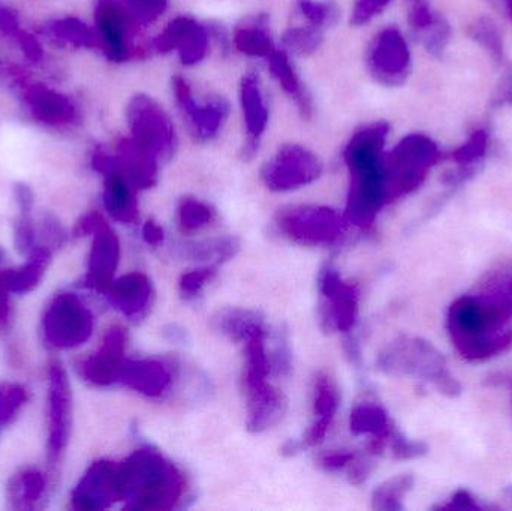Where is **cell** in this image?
Listing matches in <instances>:
<instances>
[{
  "mask_svg": "<svg viewBox=\"0 0 512 511\" xmlns=\"http://www.w3.org/2000/svg\"><path fill=\"white\" fill-rule=\"evenodd\" d=\"M72 426V392L68 375L59 362L48 371V441L47 462L56 470L69 443Z\"/></svg>",
  "mask_w": 512,
  "mask_h": 511,
  "instance_id": "ba28073f",
  "label": "cell"
},
{
  "mask_svg": "<svg viewBox=\"0 0 512 511\" xmlns=\"http://www.w3.org/2000/svg\"><path fill=\"white\" fill-rule=\"evenodd\" d=\"M216 275V267H200L185 273L180 279V291L185 297H194L212 281Z\"/></svg>",
  "mask_w": 512,
  "mask_h": 511,
  "instance_id": "7dc6e473",
  "label": "cell"
},
{
  "mask_svg": "<svg viewBox=\"0 0 512 511\" xmlns=\"http://www.w3.org/2000/svg\"><path fill=\"white\" fill-rule=\"evenodd\" d=\"M27 402V392L20 384H0V432L17 419Z\"/></svg>",
  "mask_w": 512,
  "mask_h": 511,
  "instance_id": "ab89813d",
  "label": "cell"
},
{
  "mask_svg": "<svg viewBox=\"0 0 512 511\" xmlns=\"http://www.w3.org/2000/svg\"><path fill=\"white\" fill-rule=\"evenodd\" d=\"M477 296L512 321V270L490 278Z\"/></svg>",
  "mask_w": 512,
  "mask_h": 511,
  "instance_id": "d590c367",
  "label": "cell"
},
{
  "mask_svg": "<svg viewBox=\"0 0 512 511\" xmlns=\"http://www.w3.org/2000/svg\"><path fill=\"white\" fill-rule=\"evenodd\" d=\"M412 57L408 42L396 27L381 30L367 53L370 74L382 86H402L411 74Z\"/></svg>",
  "mask_w": 512,
  "mask_h": 511,
  "instance_id": "7c38bea8",
  "label": "cell"
},
{
  "mask_svg": "<svg viewBox=\"0 0 512 511\" xmlns=\"http://www.w3.org/2000/svg\"><path fill=\"white\" fill-rule=\"evenodd\" d=\"M248 398V426L249 432L261 434L273 428L285 416L286 399L276 387L267 386L246 393Z\"/></svg>",
  "mask_w": 512,
  "mask_h": 511,
  "instance_id": "d4e9b609",
  "label": "cell"
},
{
  "mask_svg": "<svg viewBox=\"0 0 512 511\" xmlns=\"http://www.w3.org/2000/svg\"><path fill=\"white\" fill-rule=\"evenodd\" d=\"M355 458V453H331V455L324 456L321 459V467L324 468L325 471H340L348 468V465L351 464L352 459Z\"/></svg>",
  "mask_w": 512,
  "mask_h": 511,
  "instance_id": "db71d44e",
  "label": "cell"
},
{
  "mask_svg": "<svg viewBox=\"0 0 512 511\" xmlns=\"http://www.w3.org/2000/svg\"><path fill=\"white\" fill-rule=\"evenodd\" d=\"M240 104H242L243 117H245L246 138L245 146H243V159L249 161L254 158L258 152L259 143H261L262 135L268 125L267 102H265L264 93H262L261 81L258 74L248 72L242 78L240 83Z\"/></svg>",
  "mask_w": 512,
  "mask_h": 511,
  "instance_id": "ac0fdd59",
  "label": "cell"
},
{
  "mask_svg": "<svg viewBox=\"0 0 512 511\" xmlns=\"http://www.w3.org/2000/svg\"><path fill=\"white\" fill-rule=\"evenodd\" d=\"M93 326L92 312L72 293L57 294L42 320L45 342L57 350L80 347L89 341Z\"/></svg>",
  "mask_w": 512,
  "mask_h": 511,
  "instance_id": "52a82bcc",
  "label": "cell"
},
{
  "mask_svg": "<svg viewBox=\"0 0 512 511\" xmlns=\"http://www.w3.org/2000/svg\"><path fill=\"white\" fill-rule=\"evenodd\" d=\"M469 35L489 53L496 63L504 62V39L492 18L481 17L475 20L469 27Z\"/></svg>",
  "mask_w": 512,
  "mask_h": 511,
  "instance_id": "f35d334b",
  "label": "cell"
},
{
  "mask_svg": "<svg viewBox=\"0 0 512 511\" xmlns=\"http://www.w3.org/2000/svg\"><path fill=\"white\" fill-rule=\"evenodd\" d=\"M170 0H126L132 20L138 24H150L158 20Z\"/></svg>",
  "mask_w": 512,
  "mask_h": 511,
  "instance_id": "7bdbcfd3",
  "label": "cell"
},
{
  "mask_svg": "<svg viewBox=\"0 0 512 511\" xmlns=\"http://www.w3.org/2000/svg\"><path fill=\"white\" fill-rule=\"evenodd\" d=\"M390 447L393 450L394 458L397 459H417L429 452V447L423 441L408 440L399 431H394V434L391 435Z\"/></svg>",
  "mask_w": 512,
  "mask_h": 511,
  "instance_id": "f6af8a7d",
  "label": "cell"
},
{
  "mask_svg": "<svg viewBox=\"0 0 512 511\" xmlns=\"http://www.w3.org/2000/svg\"><path fill=\"white\" fill-rule=\"evenodd\" d=\"M321 174V159L300 144L280 147L261 171L262 182L273 192L294 191L315 182Z\"/></svg>",
  "mask_w": 512,
  "mask_h": 511,
  "instance_id": "9c48e42d",
  "label": "cell"
},
{
  "mask_svg": "<svg viewBox=\"0 0 512 511\" xmlns=\"http://www.w3.org/2000/svg\"><path fill=\"white\" fill-rule=\"evenodd\" d=\"M492 107H512V69L499 81L492 96Z\"/></svg>",
  "mask_w": 512,
  "mask_h": 511,
  "instance_id": "f5cc1de1",
  "label": "cell"
},
{
  "mask_svg": "<svg viewBox=\"0 0 512 511\" xmlns=\"http://www.w3.org/2000/svg\"><path fill=\"white\" fill-rule=\"evenodd\" d=\"M132 141L153 158L162 161L174 155L176 129L167 111L149 95H135L128 107Z\"/></svg>",
  "mask_w": 512,
  "mask_h": 511,
  "instance_id": "5b68a950",
  "label": "cell"
},
{
  "mask_svg": "<svg viewBox=\"0 0 512 511\" xmlns=\"http://www.w3.org/2000/svg\"><path fill=\"white\" fill-rule=\"evenodd\" d=\"M50 261V249L45 248V246L33 248L26 263L3 272V278H5L9 293L26 294L35 290L44 279Z\"/></svg>",
  "mask_w": 512,
  "mask_h": 511,
  "instance_id": "4dcf8cb0",
  "label": "cell"
},
{
  "mask_svg": "<svg viewBox=\"0 0 512 511\" xmlns=\"http://www.w3.org/2000/svg\"><path fill=\"white\" fill-rule=\"evenodd\" d=\"M339 407L340 392L336 383L330 375L319 372L315 378V392H313L315 422L307 429L306 435L301 441L304 447L319 446L325 440Z\"/></svg>",
  "mask_w": 512,
  "mask_h": 511,
  "instance_id": "ffe728a7",
  "label": "cell"
},
{
  "mask_svg": "<svg viewBox=\"0 0 512 511\" xmlns=\"http://www.w3.org/2000/svg\"><path fill=\"white\" fill-rule=\"evenodd\" d=\"M319 291L322 296L319 309L322 329L325 332L340 330L351 333L358 320L360 290L357 285L348 284L337 270L327 267L319 275Z\"/></svg>",
  "mask_w": 512,
  "mask_h": 511,
  "instance_id": "30bf717a",
  "label": "cell"
},
{
  "mask_svg": "<svg viewBox=\"0 0 512 511\" xmlns=\"http://www.w3.org/2000/svg\"><path fill=\"white\" fill-rule=\"evenodd\" d=\"M298 11L312 26L324 29L339 20L340 11L331 0H295Z\"/></svg>",
  "mask_w": 512,
  "mask_h": 511,
  "instance_id": "60d3db41",
  "label": "cell"
},
{
  "mask_svg": "<svg viewBox=\"0 0 512 511\" xmlns=\"http://www.w3.org/2000/svg\"><path fill=\"white\" fill-rule=\"evenodd\" d=\"M212 32L209 27L201 24L189 15L174 18L153 41L156 53L177 51L183 65H197L206 59L210 48Z\"/></svg>",
  "mask_w": 512,
  "mask_h": 511,
  "instance_id": "5bb4252c",
  "label": "cell"
},
{
  "mask_svg": "<svg viewBox=\"0 0 512 511\" xmlns=\"http://www.w3.org/2000/svg\"><path fill=\"white\" fill-rule=\"evenodd\" d=\"M265 335H258L255 338L245 342V374H243V383H245V392L261 389L267 386L268 377L271 374V360L265 348Z\"/></svg>",
  "mask_w": 512,
  "mask_h": 511,
  "instance_id": "d6a6232c",
  "label": "cell"
},
{
  "mask_svg": "<svg viewBox=\"0 0 512 511\" xmlns=\"http://www.w3.org/2000/svg\"><path fill=\"white\" fill-rule=\"evenodd\" d=\"M120 495L125 509L171 510L185 494V477L158 450H135L119 464Z\"/></svg>",
  "mask_w": 512,
  "mask_h": 511,
  "instance_id": "6da1fadb",
  "label": "cell"
},
{
  "mask_svg": "<svg viewBox=\"0 0 512 511\" xmlns=\"http://www.w3.org/2000/svg\"><path fill=\"white\" fill-rule=\"evenodd\" d=\"M177 215H179V227L182 233L191 234L212 224L215 219V210L204 201L186 197L180 201Z\"/></svg>",
  "mask_w": 512,
  "mask_h": 511,
  "instance_id": "74e56055",
  "label": "cell"
},
{
  "mask_svg": "<svg viewBox=\"0 0 512 511\" xmlns=\"http://www.w3.org/2000/svg\"><path fill=\"white\" fill-rule=\"evenodd\" d=\"M378 366L393 377H415L432 383L442 395L457 398L462 384L451 375L441 351L423 338L400 336L379 354Z\"/></svg>",
  "mask_w": 512,
  "mask_h": 511,
  "instance_id": "3957f363",
  "label": "cell"
},
{
  "mask_svg": "<svg viewBox=\"0 0 512 511\" xmlns=\"http://www.w3.org/2000/svg\"><path fill=\"white\" fill-rule=\"evenodd\" d=\"M98 29L104 42L107 56L113 62H125L131 54L129 47V26L131 15L123 11L119 5L107 0L102 2L98 9Z\"/></svg>",
  "mask_w": 512,
  "mask_h": 511,
  "instance_id": "44dd1931",
  "label": "cell"
},
{
  "mask_svg": "<svg viewBox=\"0 0 512 511\" xmlns=\"http://www.w3.org/2000/svg\"><path fill=\"white\" fill-rule=\"evenodd\" d=\"M33 240H35V228L30 219V210H21V215L14 224L15 249L20 254H30L33 249Z\"/></svg>",
  "mask_w": 512,
  "mask_h": 511,
  "instance_id": "bcb514c9",
  "label": "cell"
},
{
  "mask_svg": "<svg viewBox=\"0 0 512 511\" xmlns=\"http://www.w3.org/2000/svg\"><path fill=\"white\" fill-rule=\"evenodd\" d=\"M128 333L123 327L114 326L105 333L101 348L80 363V374L93 386H111L117 383L125 362Z\"/></svg>",
  "mask_w": 512,
  "mask_h": 511,
  "instance_id": "e0dca14e",
  "label": "cell"
},
{
  "mask_svg": "<svg viewBox=\"0 0 512 511\" xmlns=\"http://www.w3.org/2000/svg\"><path fill=\"white\" fill-rule=\"evenodd\" d=\"M351 185L346 201L345 219L348 224L358 228H370L375 224L376 216L387 204L385 198L382 159L378 164L352 168Z\"/></svg>",
  "mask_w": 512,
  "mask_h": 511,
  "instance_id": "8fae6325",
  "label": "cell"
},
{
  "mask_svg": "<svg viewBox=\"0 0 512 511\" xmlns=\"http://www.w3.org/2000/svg\"><path fill=\"white\" fill-rule=\"evenodd\" d=\"M345 216L325 206H289L277 212L276 227L286 239L306 246H327L345 231Z\"/></svg>",
  "mask_w": 512,
  "mask_h": 511,
  "instance_id": "8992f818",
  "label": "cell"
},
{
  "mask_svg": "<svg viewBox=\"0 0 512 511\" xmlns=\"http://www.w3.org/2000/svg\"><path fill=\"white\" fill-rule=\"evenodd\" d=\"M436 509L481 511L492 509V507L483 506V504H480L475 500V497L471 492L466 491V489H460V491H457L456 494L453 495L450 503L436 507Z\"/></svg>",
  "mask_w": 512,
  "mask_h": 511,
  "instance_id": "816d5d0a",
  "label": "cell"
},
{
  "mask_svg": "<svg viewBox=\"0 0 512 511\" xmlns=\"http://www.w3.org/2000/svg\"><path fill=\"white\" fill-rule=\"evenodd\" d=\"M442 159L438 144L424 134H409L382 156L387 204L417 191Z\"/></svg>",
  "mask_w": 512,
  "mask_h": 511,
  "instance_id": "277c9868",
  "label": "cell"
},
{
  "mask_svg": "<svg viewBox=\"0 0 512 511\" xmlns=\"http://www.w3.org/2000/svg\"><path fill=\"white\" fill-rule=\"evenodd\" d=\"M415 479L412 474L393 477L379 485L373 491L372 507L379 511H400L405 509L403 500L414 488Z\"/></svg>",
  "mask_w": 512,
  "mask_h": 511,
  "instance_id": "e575fe53",
  "label": "cell"
},
{
  "mask_svg": "<svg viewBox=\"0 0 512 511\" xmlns=\"http://www.w3.org/2000/svg\"><path fill=\"white\" fill-rule=\"evenodd\" d=\"M111 305L125 317L138 318L146 314L153 299V285L149 276L140 272L128 273L114 279L107 290Z\"/></svg>",
  "mask_w": 512,
  "mask_h": 511,
  "instance_id": "d6986e66",
  "label": "cell"
},
{
  "mask_svg": "<svg viewBox=\"0 0 512 511\" xmlns=\"http://www.w3.org/2000/svg\"><path fill=\"white\" fill-rule=\"evenodd\" d=\"M391 0H357L354 11H352L351 21L355 26H364V24L378 17Z\"/></svg>",
  "mask_w": 512,
  "mask_h": 511,
  "instance_id": "c3c4849f",
  "label": "cell"
},
{
  "mask_svg": "<svg viewBox=\"0 0 512 511\" xmlns=\"http://www.w3.org/2000/svg\"><path fill=\"white\" fill-rule=\"evenodd\" d=\"M213 326L231 341L243 344L255 336L267 333L264 318L251 309H224L213 318Z\"/></svg>",
  "mask_w": 512,
  "mask_h": 511,
  "instance_id": "f1b7e54d",
  "label": "cell"
},
{
  "mask_svg": "<svg viewBox=\"0 0 512 511\" xmlns=\"http://www.w3.org/2000/svg\"><path fill=\"white\" fill-rule=\"evenodd\" d=\"M9 290L3 278V272L0 270V327H5L11 314V303H9Z\"/></svg>",
  "mask_w": 512,
  "mask_h": 511,
  "instance_id": "11a10c76",
  "label": "cell"
},
{
  "mask_svg": "<svg viewBox=\"0 0 512 511\" xmlns=\"http://www.w3.org/2000/svg\"><path fill=\"white\" fill-rule=\"evenodd\" d=\"M373 456V455H370ZM370 456H357L348 465L349 483L354 486H361L367 482L375 470V461Z\"/></svg>",
  "mask_w": 512,
  "mask_h": 511,
  "instance_id": "f907efd6",
  "label": "cell"
},
{
  "mask_svg": "<svg viewBox=\"0 0 512 511\" xmlns=\"http://www.w3.org/2000/svg\"><path fill=\"white\" fill-rule=\"evenodd\" d=\"M415 38L426 48L427 53L435 57H441L444 51L447 50L448 44H450V23L444 15L438 14L436 20L426 30L418 33Z\"/></svg>",
  "mask_w": 512,
  "mask_h": 511,
  "instance_id": "b9f144b4",
  "label": "cell"
},
{
  "mask_svg": "<svg viewBox=\"0 0 512 511\" xmlns=\"http://www.w3.org/2000/svg\"><path fill=\"white\" fill-rule=\"evenodd\" d=\"M406 12L415 36L426 30L438 17V12L433 11L430 0H406Z\"/></svg>",
  "mask_w": 512,
  "mask_h": 511,
  "instance_id": "ee69618b",
  "label": "cell"
},
{
  "mask_svg": "<svg viewBox=\"0 0 512 511\" xmlns=\"http://www.w3.org/2000/svg\"><path fill=\"white\" fill-rule=\"evenodd\" d=\"M487 149H489V134L483 129H478L465 144L454 150L453 161L456 162L457 168L445 174L444 182L451 188H456L466 180L472 179L480 171Z\"/></svg>",
  "mask_w": 512,
  "mask_h": 511,
  "instance_id": "4316f807",
  "label": "cell"
},
{
  "mask_svg": "<svg viewBox=\"0 0 512 511\" xmlns=\"http://www.w3.org/2000/svg\"><path fill=\"white\" fill-rule=\"evenodd\" d=\"M349 428L355 435H372L370 455L382 453L385 446L390 443L391 435L396 431L387 411L373 402L355 405L349 417Z\"/></svg>",
  "mask_w": 512,
  "mask_h": 511,
  "instance_id": "cb8c5ba5",
  "label": "cell"
},
{
  "mask_svg": "<svg viewBox=\"0 0 512 511\" xmlns=\"http://www.w3.org/2000/svg\"><path fill=\"white\" fill-rule=\"evenodd\" d=\"M499 3L504 5L505 11L508 12V15H510L512 21V0H499Z\"/></svg>",
  "mask_w": 512,
  "mask_h": 511,
  "instance_id": "6f0895ef",
  "label": "cell"
},
{
  "mask_svg": "<svg viewBox=\"0 0 512 511\" xmlns=\"http://www.w3.org/2000/svg\"><path fill=\"white\" fill-rule=\"evenodd\" d=\"M505 498H507L508 503L512 506V486H508L504 491Z\"/></svg>",
  "mask_w": 512,
  "mask_h": 511,
  "instance_id": "680465c9",
  "label": "cell"
},
{
  "mask_svg": "<svg viewBox=\"0 0 512 511\" xmlns=\"http://www.w3.org/2000/svg\"><path fill=\"white\" fill-rule=\"evenodd\" d=\"M233 44L246 56L267 59L276 50L271 39L267 15L259 14L242 21L234 30Z\"/></svg>",
  "mask_w": 512,
  "mask_h": 511,
  "instance_id": "f546056e",
  "label": "cell"
},
{
  "mask_svg": "<svg viewBox=\"0 0 512 511\" xmlns=\"http://www.w3.org/2000/svg\"><path fill=\"white\" fill-rule=\"evenodd\" d=\"M90 234L93 243L89 255V272L84 278V284L99 293H107L120 263V240L99 213L93 218Z\"/></svg>",
  "mask_w": 512,
  "mask_h": 511,
  "instance_id": "2e32d148",
  "label": "cell"
},
{
  "mask_svg": "<svg viewBox=\"0 0 512 511\" xmlns=\"http://www.w3.org/2000/svg\"><path fill=\"white\" fill-rule=\"evenodd\" d=\"M388 134L390 125L387 122L369 123L357 129L343 150V159L348 170L381 162Z\"/></svg>",
  "mask_w": 512,
  "mask_h": 511,
  "instance_id": "603a6c76",
  "label": "cell"
},
{
  "mask_svg": "<svg viewBox=\"0 0 512 511\" xmlns=\"http://www.w3.org/2000/svg\"><path fill=\"white\" fill-rule=\"evenodd\" d=\"M240 240L236 237H222V239L203 240V242L185 243L180 246V257L192 261H216L224 263L239 252Z\"/></svg>",
  "mask_w": 512,
  "mask_h": 511,
  "instance_id": "836d02e7",
  "label": "cell"
},
{
  "mask_svg": "<svg viewBox=\"0 0 512 511\" xmlns=\"http://www.w3.org/2000/svg\"><path fill=\"white\" fill-rule=\"evenodd\" d=\"M45 491H47V480L41 471H20L9 480V507L12 510H33L44 498Z\"/></svg>",
  "mask_w": 512,
  "mask_h": 511,
  "instance_id": "1f68e13d",
  "label": "cell"
},
{
  "mask_svg": "<svg viewBox=\"0 0 512 511\" xmlns=\"http://www.w3.org/2000/svg\"><path fill=\"white\" fill-rule=\"evenodd\" d=\"M119 381L134 392L149 398H158L170 387L171 372L159 360L125 359Z\"/></svg>",
  "mask_w": 512,
  "mask_h": 511,
  "instance_id": "7402d4cb",
  "label": "cell"
},
{
  "mask_svg": "<svg viewBox=\"0 0 512 511\" xmlns=\"http://www.w3.org/2000/svg\"><path fill=\"white\" fill-rule=\"evenodd\" d=\"M105 179L104 204L107 212L122 224L138 221L137 198L134 186L119 171H110Z\"/></svg>",
  "mask_w": 512,
  "mask_h": 511,
  "instance_id": "83f0119b",
  "label": "cell"
},
{
  "mask_svg": "<svg viewBox=\"0 0 512 511\" xmlns=\"http://www.w3.org/2000/svg\"><path fill=\"white\" fill-rule=\"evenodd\" d=\"M171 84H173L177 105H179L186 122L189 123V128L195 138L201 143H207V141L218 137L219 131L230 113L227 99L222 96H212L207 101H197L191 86L182 75H174Z\"/></svg>",
  "mask_w": 512,
  "mask_h": 511,
  "instance_id": "4fadbf2b",
  "label": "cell"
},
{
  "mask_svg": "<svg viewBox=\"0 0 512 511\" xmlns=\"http://www.w3.org/2000/svg\"><path fill=\"white\" fill-rule=\"evenodd\" d=\"M268 69L274 80L282 87L283 92L295 102L298 111H300L303 119L309 120L313 116V99L307 87L304 86L301 78L298 77L289 53L285 50H274L270 56L267 57Z\"/></svg>",
  "mask_w": 512,
  "mask_h": 511,
  "instance_id": "484cf974",
  "label": "cell"
},
{
  "mask_svg": "<svg viewBox=\"0 0 512 511\" xmlns=\"http://www.w3.org/2000/svg\"><path fill=\"white\" fill-rule=\"evenodd\" d=\"M322 29L312 26L289 27L282 36L283 47L286 53L295 54V56H310L321 47Z\"/></svg>",
  "mask_w": 512,
  "mask_h": 511,
  "instance_id": "8d00e7d4",
  "label": "cell"
},
{
  "mask_svg": "<svg viewBox=\"0 0 512 511\" xmlns=\"http://www.w3.org/2000/svg\"><path fill=\"white\" fill-rule=\"evenodd\" d=\"M447 329L463 359L484 362L512 347L511 321L475 296H462L448 309Z\"/></svg>",
  "mask_w": 512,
  "mask_h": 511,
  "instance_id": "7a4b0ae2",
  "label": "cell"
},
{
  "mask_svg": "<svg viewBox=\"0 0 512 511\" xmlns=\"http://www.w3.org/2000/svg\"><path fill=\"white\" fill-rule=\"evenodd\" d=\"M143 237L149 245L159 246L164 242V228L150 219V221H147L146 224H144Z\"/></svg>",
  "mask_w": 512,
  "mask_h": 511,
  "instance_id": "9f6ffc18",
  "label": "cell"
},
{
  "mask_svg": "<svg viewBox=\"0 0 512 511\" xmlns=\"http://www.w3.org/2000/svg\"><path fill=\"white\" fill-rule=\"evenodd\" d=\"M75 510H105L122 501L119 483V465L101 459L93 462L72 492Z\"/></svg>",
  "mask_w": 512,
  "mask_h": 511,
  "instance_id": "9a60e30c",
  "label": "cell"
},
{
  "mask_svg": "<svg viewBox=\"0 0 512 511\" xmlns=\"http://www.w3.org/2000/svg\"><path fill=\"white\" fill-rule=\"evenodd\" d=\"M276 344V348L270 356L271 371H276L277 375H288L291 371V350H289L286 333H280Z\"/></svg>",
  "mask_w": 512,
  "mask_h": 511,
  "instance_id": "681fc988",
  "label": "cell"
}]
</instances>
